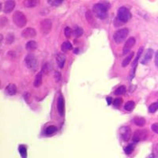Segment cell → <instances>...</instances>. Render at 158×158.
<instances>
[{
    "label": "cell",
    "instance_id": "cell-36",
    "mask_svg": "<svg viewBox=\"0 0 158 158\" xmlns=\"http://www.w3.org/2000/svg\"><path fill=\"white\" fill-rule=\"evenodd\" d=\"M151 129L153 130V131L155 132V133H157L158 134V123H154V124H153L151 126Z\"/></svg>",
    "mask_w": 158,
    "mask_h": 158
},
{
    "label": "cell",
    "instance_id": "cell-21",
    "mask_svg": "<svg viewBox=\"0 0 158 158\" xmlns=\"http://www.w3.org/2000/svg\"><path fill=\"white\" fill-rule=\"evenodd\" d=\"M61 49L63 51V52H68L70 50H72L73 49V46L71 43L70 42V41H65V42H63L62 44V45H61Z\"/></svg>",
    "mask_w": 158,
    "mask_h": 158
},
{
    "label": "cell",
    "instance_id": "cell-38",
    "mask_svg": "<svg viewBox=\"0 0 158 158\" xmlns=\"http://www.w3.org/2000/svg\"><path fill=\"white\" fill-rule=\"evenodd\" d=\"M48 3H49L50 5L54 6V7H57V6H59L58 3H57V2H56V0H48Z\"/></svg>",
    "mask_w": 158,
    "mask_h": 158
},
{
    "label": "cell",
    "instance_id": "cell-35",
    "mask_svg": "<svg viewBox=\"0 0 158 158\" xmlns=\"http://www.w3.org/2000/svg\"><path fill=\"white\" fill-rule=\"evenodd\" d=\"M7 22H8V19H7V17H3L1 18V20H0V26H1V28H3V27L7 25Z\"/></svg>",
    "mask_w": 158,
    "mask_h": 158
},
{
    "label": "cell",
    "instance_id": "cell-22",
    "mask_svg": "<svg viewBox=\"0 0 158 158\" xmlns=\"http://www.w3.org/2000/svg\"><path fill=\"white\" fill-rule=\"evenodd\" d=\"M133 57H134V52L130 53L128 56H127L125 59L123 60V63H122L123 67H126V66H128L129 63H131V61L132 59H133Z\"/></svg>",
    "mask_w": 158,
    "mask_h": 158
},
{
    "label": "cell",
    "instance_id": "cell-42",
    "mask_svg": "<svg viewBox=\"0 0 158 158\" xmlns=\"http://www.w3.org/2000/svg\"><path fill=\"white\" fill-rule=\"evenodd\" d=\"M63 0H56V2H57V3H58V5H60V4L62 3V2H63Z\"/></svg>",
    "mask_w": 158,
    "mask_h": 158
},
{
    "label": "cell",
    "instance_id": "cell-40",
    "mask_svg": "<svg viewBox=\"0 0 158 158\" xmlns=\"http://www.w3.org/2000/svg\"><path fill=\"white\" fill-rule=\"evenodd\" d=\"M106 100H107V103H108V105H111V104H112V97H110V96L107 97V98H106Z\"/></svg>",
    "mask_w": 158,
    "mask_h": 158
},
{
    "label": "cell",
    "instance_id": "cell-30",
    "mask_svg": "<svg viewBox=\"0 0 158 158\" xmlns=\"http://www.w3.org/2000/svg\"><path fill=\"white\" fill-rule=\"evenodd\" d=\"M14 41V35L13 33H8L6 37V43L7 44H11Z\"/></svg>",
    "mask_w": 158,
    "mask_h": 158
},
{
    "label": "cell",
    "instance_id": "cell-12",
    "mask_svg": "<svg viewBox=\"0 0 158 158\" xmlns=\"http://www.w3.org/2000/svg\"><path fill=\"white\" fill-rule=\"evenodd\" d=\"M16 6V3L14 0H7V2L4 3L3 12L6 13H11Z\"/></svg>",
    "mask_w": 158,
    "mask_h": 158
},
{
    "label": "cell",
    "instance_id": "cell-16",
    "mask_svg": "<svg viewBox=\"0 0 158 158\" xmlns=\"http://www.w3.org/2000/svg\"><path fill=\"white\" fill-rule=\"evenodd\" d=\"M6 92H7L8 95L13 96L16 94L17 92V86L15 84L13 83H10L9 84L7 87L6 88Z\"/></svg>",
    "mask_w": 158,
    "mask_h": 158
},
{
    "label": "cell",
    "instance_id": "cell-33",
    "mask_svg": "<svg viewBox=\"0 0 158 158\" xmlns=\"http://www.w3.org/2000/svg\"><path fill=\"white\" fill-rule=\"evenodd\" d=\"M49 70H50L49 64H48V63H45V64L43 66V67H42V70H41V72L43 73V74H48L49 73Z\"/></svg>",
    "mask_w": 158,
    "mask_h": 158
},
{
    "label": "cell",
    "instance_id": "cell-11",
    "mask_svg": "<svg viewBox=\"0 0 158 158\" xmlns=\"http://www.w3.org/2000/svg\"><path fill=\"white\" fill-rule=\"evenodd\" d=\"M57 108H58L59 115L61 116H63L64 113H65V100H64V98L62 95L59 96L58 102H57Z\"/></svg>",
    "mask_w": 158,
    "mask_h": 158
},
{
    "label": "cell",
    "instance_id": "cell-5",
    "mask_svg": "<svg viewBox=\"0 0 158 158\" xmlns=\"http://www.w3.org/2000/svg\"><path fill=\"white\" fill-rule=\"evenodd\" d=\"M149 135L148 131L146 129H140V130H137L134 133L133 137H132V140L133 142L137 143V142H142L145 141Z\"/></svg>",
    "mask_w": 158,
    "mask_h": 158
},
{
    "label": "cell",
    "instance_id": "cell-41",
    "mask_svg": "<svg viewBox=\"0 0 158 158\" xmlns=\"http://www.w3.org/2000/svg\"><path fill=\"white\" fill-rule=\"evenodd\" d=\"M155 152H156V153L158 156V144L156 145V147H155Z\"/></svg>",
    "mask_w": 158,
    "mask_h": 158
},
{
    "label": "cell",
    "instance_id": "cell-31",
    "mask_svg": "<svg viewBox=\"0 0 158 158\" xmlns=\"http://www.w3.org/2000/svg\"><path fill=\"white\" fill-rule=\"evenodd\" d=\"M134 149H135V145L131 144V145H128L124 148V152H125L126 154L131 155L133 153V151H134Z\"/></svg>",
    "mask_w": 158,
    "mask_h": 158
},
{
    "label": "cell",
    "instance_id": "cell-34",
    "mask_svg": "<svg viewBox=\"0 0 158 158\" xmlns=\"http://www.w3.org/2000/svg\"><path fill=\"white\" fill-rule=\"evenodd\" d=\"M123 104V99L122 98H116L114 100V101H113V105L116 107V108H118V107H120L121 104Z\"/></svg>",
    "mask_w": 158,
    "mask_h": 158
},
{
    "label": "cell",
    "instance_id": "cell-17",
    "mask_svg": "<svg viewBox=\"0 0 158 158\" xmlns=\"http://www.w3.org/2000/svg\"><path fill=\"white\" fill-rule=\"evenodd\" d=\"M42 82H43V73L40 72L36 75L33 85H34L35 87L37 88V87H40L42 85Z\"/></svg>",
    "mask_w": 158,
    "mask_h": 158
},
{
    "label": "cell",
    "instance_id": "cell-2",
    "mask_svg": "<svg viewBox=\"0 0 158 158\" xmlns=\"http://www.w3.org/2000/svg\"><path fill=\"white\" fill-rule=\"evenodd\" d=\"M13 23L18 28H23L26 25L27 18L26 16L21 11H15L12 17Z\"/></svg>",
    "mask_w": 158,
    "mask_h": 158
},
{
    "label": "cell",
    "instance_id": "cell-6",
    "mask_svg": "<svg viewBox=\"0 0 158 158\" xmlns=\"http://www.w3.org/2000/svg\"><path fill=\"white\" fill-rule=\"evenodd\" d=\"M25 62L27 67L32 70H36L38 67V60L33 54L27 55L25 59Z\"/></svg>",
    "mask_w": 158,
    "mask_h": 158
},
{
    "label": "cell",
    "instance_id": "cell-39",
    "mask_svg": "<svg viewBox=\"0 0 158 158\" xmlns=\"http://www.w3.org/2000/svg\"><path fill=\"white\" fill-rule=\"evenodd\" d=\"M155 65L158 66V51L155 54Z\"/></svg>",
    "mask_w": 158,
    "mask_h": 158
},
{
    "label": "cell",
    "instance_id": "cell-23",
    "mask_svg": "<svg viewBox=\"0 0 158 158\" xmlns=\"http://www.w3.org/2000/svg\"><path fill=\"white\" fill-rule=\"evenodd\" d=\"M135 108V103L133 100H129L124 105V109L127 112H131L133 109Z\"/></svg>",
    "mask_w": 158,
    "mask_h": 158
},
{
    "label": "cell",
    "instance_id": "cell-25",
    "mask_svg": "<svg viewBox=\"0 0 158 158\" xmlns=\"http://www.w3.org/2000/svg\"><path fill=\"white\" fill-rule=\"evenodd\" d=\"M57 131H58V129H57L56 126H49L45 130V134L47 135H52L53 134H55Z\"/></svg>",
    "mask_w": 158,
    "mask_h": 158
},
{
    "label": "cell",
    "instance_id": "cell-14",
    "mask_svg": "<svg viewBox=\"0 0 158 158\" xmlns=\"http://www.w3.org/2000/svg\"><path fill=\"white\" fill-rule=\"evenodd\" d=\"M56 63L60 69H63L66 63V56L63 53H58L56 56Z\"/></svg>",
    "mask_w": 158,
    "mask_h": 158
},
{
    "label": "cell",
    "instance_id": "cell-1",
    "mask_svg": "<svg viewBox=\"0 0 158 158\" xmlns=\"http://www.w3.org/2000/svg\"><path fill=\"white\" fill-rule=\"evenodd\" d=\"M111 8V4L107 0H101L98 3L95 4L92 10L93 13L98 18L101 20L105 19L108 17V11Z\"/></svg>",
    "mask_w": 158,
    "mask_h": 158
},
{
    "label": "cell",
    "instance_id": "cell-15",
    "mask_svg": "<svg viewBox=\"0 0 158 158\" xmlns=\"http://www.w3.org/2000/svg\"><path fill=\"white\" fill-rule=\"evenodd\" d=\"M40 0H24L23 4L24 6L28 8H33L37 6H39Z\"/></svg>",
    "mask_w": 158,
    "mask_h": 158
},
{
    "label": "cell",
    "instance_id": "cell-7",
    "mask_svg": "<svg viewBox=\"0 0 158 158\" xmlns=\"http://www.w3.org/2000/svg\"><path fill=\"white\" fill-rule=\"evenodd\" d=\"M52 28V22L50 19H44L40 21V32L43 35H48L51 32Z\"/></svg>",
    "mask_w": 158,
    "mask_h": 158
},
{
    "label": "cell",
    "instance_id": "cell-3",
    "mask_svg": "<svg viewBox=\"0 0 158 158\" xmlns=\"http://www.w3.org/2000/svg\"><path fill=\"white\" fill-rule=\"evenodd\" d=\"M129 34V30L127 28H123V29H120L117 30L114 35H113V39L116 44H122L123 41H125L127 37Z\"/></svg>",
    "mask_w": 158,
    "mask_h": 158
},
{
    "label": "cell",
    "instance_id": "cell-18",
    "mask_svg": "<svg viewBox=\"0 0 158 158\" xmlns=\"http://www.w3.org/2000/svg\"><path fill=\"white\" fill-rule=\"evenodd\" d=\"M37 48V44L35 40H29L25 44V48L29 52H33L35 51Z\"/></svg>",
    "mask_w": 158,
    "mask_h": 158
},
{
    "label": "cell",
    "instance_id": "cell-10",
    "mask_svg": "<svg viewBox=\"0 0 158 158\" xmlns=\"http://www.w3.org/2000/svg\"><path fill=\"white\" fill-rule=\"evenodd\" d=\"M21 36L23 38H25V39H31V38H33L36 36V31L35 30V29L29 27V28L25 29L21 32Z\"/></svg>",
    "mask_w": 158,
    "mask_h": 158
},
{
    "label": "cell",
    "instance_id": "cell-37",
    "mask_svg": "<svg viewBox=\"0 0 158 158\" xmlns=\"http://www.w3.org/2000/svg\"><path fill=\"white\" fill-rule=\"evenodd\" d=\"M55 78H56V81L57 82H59L61 79V74L59 71H56V74H55Z\"/></svg>",
    "mask_w": 158,
    "mask_h": 158
},
{
    "label": "cell",
    "instance_id": "cell-26",
    "mask_svg": "<svg viewBox=\"0 0 158 158\" xmlns=\"http://www.w3.org/2000/svg\"><path fill=\"white\" fill-rule=\"evenodd\" d=\"M86 17L87 21H88L89 24L92 25V24L94 23V17H93L92 12H91L90 10H88V11L86 12Z\"/></svg>",
    "mask_w": 158,
    "mask_h": 158
},
{
    "label": "cell",
    "instance_id": "cell-43",
    "mask_svg": "<svg viewBox=\"0 0 158 158\" xmlns=\"http://www.w3.org/2000/svg\"><path fill=\"white\" fill-rule=\"evenodd\" d=\"M147 158H157V157H156L153 154H151V155H149Z\"/></svg>",
    "mask_w": 158,
    "mask_h": 158
},
{
    "label": "cell",
    "instance_id": "cell-8",
    "mask_svg": "<svg viewBox=\"0 0 158 158\" xmlns=\"http://www.w3.org/2000/svg\"><path fill=\"white\" fill-rule=\"evenodd\" d=\"M135 37H130L127 40V41H126L125 44H124V46H123V55H127V54H128L130 53V52L131 51L132 48L135 46Z\"/></svg>",
    "mask_w": 158,
    "mask_h": 158
},
{
    "label": "cell",
    "instance_id": "cell-13",
    "mask_svg": "<svg viewBox=\"0 0 158 158\" xmlns=\"http://www.w3.org/2000/svg\"><path fill=\"white\" fill-rule=\"evenodd\" d=\"M153 50L151 49V48H148V49L145 51V55H144L143 58H142L141 63L143 64V65L148 64L150 62L152 58H153Z\"/></svg>",
    "mask_w": 158,
    "mask_h": 158
},
{
    "label": "cell",
    "instance_id": "cell-9",
    "mask_svg": "<svg viewBox=\"0 0 158 158\" xmlns=\"http://www.w3.org/2000/svg\"><path fill=\"white\" fill-rule=\"evenodd\" d=\"M120 135L124 142H128L131 137V130L129 127H122L120 128Z\"/></svg>",
    "mask_w": 158,
    "mask_h": 158
},
{
    "label": "cell",
    "instance_id": "cell-24",
    "mask_svg": "<svg viewBox=\"0 0 158 158\" xmlns=\"http://www.w3.org/2000/svg\"><path fill=\"white\" fill-rule=\"evenodd\" d=\"M18 151L22 158H27V147L25 145H20Z\"/></svg>",
    "mask_w": 158,
    "mask_h": 158
},
{
    "label": "cell",
    "instance_id": "cell-4",
    "mask_svg": "<svg viewBox=\"0 0 158 158\" xmlns=\"http://www.w3.org/2000/svg\"><path fill=\"white\" fill-rule=\"evenodd\" d=\"M117 18L123 23H126L131 18V13L127 7H120L117 12Z\"/></svg>",
    "mask_w": 158,
    "mask_h": 158
},
{
    "label": "cell",
    "instance_id": "cell-29",
    "mask_svg": "<svg viewBox=\"0 0 158 158\" xmlns=\"http://www.w3.org/2000/svg\"><path fill=\"white\" fill-rule=\"evenodd\" d=\"M158 110V102L153 103L149 107V112L150 113H154Z\"/></svg>",
    "mask_w": 158,
    "mask_h": 158
},
{
    "label": "cell",
    "instance_id": "cell-44",
    "mask_svg": "<svg viewBox=\"0 0 158 158\" xmlns=\"http://www.w3.org/2000/svg\"><path fill=\"white\" fill-rule=\"evenodd\" d=\"M157 102H158V101H157Z\"/></svg>",
    "mask_w": 158,
    "mask_h": 158
},
{
    "label": "cell",
    "instance_id": "cell-20",
    "mask_svg": "<svg viewBox=\"0 0 158 158\" xmlns=\"http://www.w3.org/2000/svg\"><path fill=\"white\" fill-rule=\"evenodd\" d=\"M143 51H144V47H142V46L139 49H138V53H137V56H136V58H135V60H134L133 63H132V68H134V67H136V66H137V64H138V59H139V58H140V57H141V56H142Z\"/></svg>",
    "mask_w": 158,
    "mask_h": 158
},
{
    "label": "cell",
    "instance_id": "cell-28",
    "mask_svg": "<svg viewBox=\"0 0 158 158\" xmlns=\"http://www.w3.org/2000/svg\"><path fill=\"white\" fill-rule=\"evenodd\" d=\"M83 29L81 27H76L75 29L73 31V34L76 36V37H80L83 35Z\"/></svg>",
    "mask_w": 158,
    "mask_h": 158
},
{
    "label": "cell",
    "instance_id": "cell-27",
    "mask_svg": "<svg viewBox=\"0 0 158 158\" xmlns=\"http://www.w3.org/2000/svg\"><path fill=\"white\" fill-rule=\"evenodd\" d=\"M125 92H126V88L123 86H121L115 89L114 94H115V96H121V95H123V94H125Z\"/></svg>",
    "mask_w": 158,
    "mask_h": 158
},
{
    "label": "cell",
    "instance_id": "cell-19",
    "mask_svg": "<svg viewBox=\"0 0 158 158\" xmlns=\"http://www.w3.org/2000/svg\"><path fill=\"white\" fill-rule=\"evenodd\" d=\"M133 123H134L136 126H138V127H143V126L145 124L146 121H145V119L143 118V117L137 116V117L134 118V119H133Z\"/></svg>",
    "mask_w": 158,
    "mask_h": 158
},
{
    "label": "cell",
    "instance_id": "cell-32",
    "mask_svg": "<svg viewBox=\"0 0 158 158\" xmlns=\"http://www.w3.org/2000/svg\"><path fill=\"white\" fill-rule=\"evenodd\" d=\"M73 31L71 30V29L70 28V27H66L65 28V29H64V34H65V36L67 38H70L71 35H72Z\"/></svg>",
    "mask_w": 158,
    "mask_h": 158
}]
</instances>
